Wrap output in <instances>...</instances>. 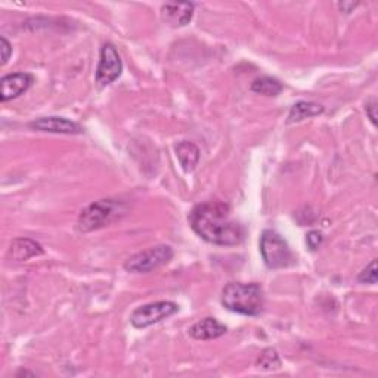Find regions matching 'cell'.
<instances>
[{
    "label": "cell",
    "instance_id": "8",
    "mask_svg": "<svg viewBox=\"0 0 378 378\" xmlns=\"http://www.w3.org/2000/svg\"><path fill=\"white\" fill-rule=\"evenodd\" d=\"M28 128L38 132L58 133V135H82L84 130L76 121L64 117H42L28 124Z\"/></svg>",
    "mask_w": 378,
    "mask_h": 378
},
{
    "label": "cell",
    "instance_id": "3",
    "mask_svg": "<svg viewBox=\"0 0 378 378\" xmlns=\"http://www.w3.org/2000/svg\"><path fill=\"white\" fill-rule=\"evenodd\" d=\"M128 213V206L123 201L113 200V198H104L87 206L79 216L77 229L83 233L101 229L111 225L113 222L121 219Z\"/></svg>",
    "mask_w": 378,
    "mask_h": 378
},
{
    "label": "cell",
    "instance_id": "15",
    "mask_svg": "<svg viewBox=\"0 0 378 378\" xmlns=\"http://www.w3.org/2000/svg\"><path fill=\"white\" fill-rule=\"evenodd\" d=\"M251 91L265 96H278L282 92V84L278 79L263 76L251 83Z\"/></svg>",
    "mask_w": 378,
    "mask_h": 378
},
{
    "label": "cell",
    "instance_id": "18",
    "mask_svg": "<svg viewBox=\"0 0 378 378\" xmlns=\"http://www.w3.org/2000/svg\"><path fill=\"white\" fill-rule=\"evenodd\" d=\"M306 241H308V245L311 250H316L321 243H322V233L318 230H312L308 233V237H306Z\"/></svg>",
    "mask_w": 378,
    "mask_h": 378
},
{
    "label": "cell",
    "instance_id": "16",
    "mask_svg": "<svg viewBox=\"0 0 378 378\" xmlns=\"http://www.w3.org/2000/svg\"><path fill=\"white\" fill-rule=\"evenodd\" d=\"M257 367L265 371L278 369L281 367V359H279L278 352L272 348L265 349L257 359Z\"/></svg>",
    "mask_w": 378,
    "mask_h": 378
},
{
    "label": "cell",
    "instance_id": "19",
    "mask_svg": "<svg viewBox=\"0 0 378 378\" xmlns=\"http://www.w3.org/2000/svg\"><path fill=\"white\" fill-rule=\"evenodd\" d=\"M0 43H2V46H0V49H2V65H5L8 62V60H9V57L12 55V46L6 40V38L0 39Z\"/></svg>",
    "mask_w": 378,
    "mask_h": 378
},
{
    "label": "cell",
    "instance_id": "21",
    "mask_svg": "<svg viewBox=\"0 0 378 378\" xmlns=\"http://www.w3.org/2000/svg\"><path fill=\"white\" fill-rule=\"evenodd\" d=\"M357 5H359L357 2H356V4H355V2H340V4H338V9H340V11H343V12H346V13H350L352 9H355Z\"/></svg>",
    "mask_w": 378,
    "mask_h": 378
},
{
    "label": "cell",
    "instance_id": "4",
    "mask_svg": "<svg viewBox=\"0 0 378 378\" xmlns=\"http://www.w3.org/2000/svg\"><path fill=\"white\" fill-rule=\"evenodd\" d=\"M260 255L269 269H284L294 260L287 241L272 229L263 230L260 237Z\"/></svg>",
    "mask_w": 378,
    "mask_h": 378
},
{
    "label": "cell",
    "instance_id": "11",
    "mask_svg": "<svg viewBox=\"0 0 378 378\" xmlns=\"http://www.w3.org/2000/svg\"><path fill=\"white\" fill-rule=\"evenodd\" d=\"M43 253V247L30 238H16L9 247V257L15 262H26L33 257L42 256Z\"/></svg>",
    "mask_w": 378,
    "mask_h": 378
},
{
    "label": "cell",
    "instance_id": "9",
    "mask_svg": "<svg viewBox=\"0 0 378 378\" xmlns=\"http://www.w3.org/2000/svg\"><path fill=\"white\" fill-rule=\"evenodd\" d=\"M33 80V76L28 73H13L2 77V80H0V87H2L0 99H2V102H8L21 96L28 91Z\"/></svg>",
    "mask_w": 378,
    "mask_h": 378
},
{
    "label": "cell",
    "instance_id": "14",
    "mask_svg": "<svg viewBox=\"0 0 378 378\" xmlns=\"http://www.w3.org/2000/svg\"><path fill=\"white\" fill-rule=\"evenodd\" d=\"M323 113V106L315 102H308V101H300L294 104L288 114V123H299L306 118H312Z\"/></svg>",
    "mask_w": 378,
    "mask_h": 378
},
{
    "label": "cell",
    "instance_id": "10",
    "mask_svg": "<svg viewBox=\"0 0 378 378\" xmlns=\"http://www.w3.org/2000/svg\"><path fill=\"white\" fill-rule=\"evenodd\" d=\"M165 21L173 27H184L191 23L194 15V5L189 2L166 4L161 8Z\"/></svg>",
    "mask_w": 378,
    "mask_h": 378
},
{
    "label": "cell",
    "instance_id": "5",
    "mask_svg": "<svg viewBox=\"0 0 378 378\" xmlns=\"http://www.w3.org/2000/svg\"><path fill=\"white\" fill-rule=\"evenodd\" d=\"M173 259V248L170 245L161 244L150 247L140 253L129 257L124 263V269L132 274H148L155 269L167 265Z\"/></svg>",
    "mask_w": 378,
    "mask_h": 378
},
{
    "label": "cell",
    "instance_id": "20",
    "mask_svg": "<svg viewBox=\"0 0 378 378\" xmlns=\"http://www.w3.org/2000/svg\"><path fill=\"white\" fill-rule=\"evenodd\" d=\"M365 111H367V116L371 120V123L375 126L377 124V102H375V99H371L369 102L365 104Z\"/></svg>",
    "mask_w": 378,
    "mask_h": 378
},
{
    "label": "cell",
    "instance_id": "1",
    "mask_svg": "<svg viewBox=\"0 0 378 378\" xmlns=\"http://www.w3.org/2000/svg\"><path fill=\"white\" fill-rule=\"evenodd\" d=\"M188 219L196 235L214 245H237L245 235L243 225L230 218V207L223 201L198 204Z\"/></svg>",
    "mask_w": 378,
    "mask_h": 378
},
{
    "label": "cell",
    "instance_id": "12",
    "mask_svg": "<svg viewBox=\"0 0 378 378\" xmlns=\"http://www.w3.org/2000/svg\"><path fill=\"white\" fill-rule=\"evenodd\" d=\"M226 333V327L216 318H204L189 328V335L195 340L219 338Z\"/></svg>",
    "mask_w": 378,
    "mask_h": 378
},
{
    "label": "cell",
    "instance_id": "2",
    "mask_svg": "<svg viewBox=\"0 0 378 378\" xmlns=\"http://www.w3.org/2000/svg\"><path fill=\"white\" fill-rule=\"evenodd\" d=\"M223 308L233 313L257 316L263 311V288L257 282H229L222 291Z\"/></svg>",
    "mask_w": 378,
    "mask_h": 378
},
{
    "label": "cell",
    "instance_id": "7",
    "mask_svg": "<svg viewBox=\"0 0 378 378\" xmlns=\"http://www.w3.org/2000/svg\"><path fill=\"white\" fill-rule=\"evenodd\" d=\"M123 71V62L118 55V50L113 43H105L101 49L99 62L96 68L95 80L99 86H108L114 83Z\"/></svg>",
    "mask_w": 378,
    "mask_h": 378
},
{
    "label": "cell",
    "instance_id": "17",
    "mask_svg": "<svg viewBox=\"0 0 378 378\" xmlns=\"http://www.w3.org/2000/svg\"><path fill=\"white\" fill-rule=\"evenodd\" d=\"M357 281L364 282V284H377V260L375 259L364 269L361 274H359Z\"/></svg>",
    "mask_w": 378,
    "mask_h": 378
},
{
    "label": "cell",
    "instance_id": "13",
    "mask_svg": "<svg viewBox=\"0 0 378 378\" xmlns=\"http://www.w3.org/2000/svg\"><path fill=\"white\" fill-rule=\"evenodd\" d=\"M176 155L179 158V163H181L182 169L187 173L192 172L196 167L198 161H200V150H198L194 142L189 140H182L177 143Z\"/></svg>",
    "mask_w": 378,
    "mask_h": 378
},
{
    "label": "cell",
    "instance_id": "6",
    "mask_svg": "<svg viewBox=\"0 0 378 378\" xmlns=\"http://www.w3.org/2000/svg\"><path fill=\"white\" fill-rule=\"evenodd\" d=\"M179 312V306L173 301H155L139 306L133 311L130 316V322L135 328H148L154 323L163 321Z\"/></svg>",
    "mask_w": 378,
    "mask_h": 378
}]
</instances>
